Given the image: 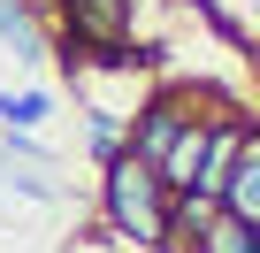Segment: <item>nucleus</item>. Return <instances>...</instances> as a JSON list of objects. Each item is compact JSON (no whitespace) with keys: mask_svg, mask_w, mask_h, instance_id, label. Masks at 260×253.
I'll list each match as a JSON object with an SVG mask.
<instances>
[{"mask_svg":"<svg viewBox=\"0 0 260 253\" xmlns=\"http://www.w3.org/2000/svg\"><path fill=\"white\" fill-rule=\"evenodd\" d=\"M100 222L107 238H130V245H146V253H184L176 230H169V184L146 154H115L100 161Z\"/></svg>","mask_w":260,"mask_h":253,"instance_id":"1","label":"nucleus"},{"mask_svg":"<svg viewBox=\"0 0 260 253\" xmlns=\"http://www.w3.org/2000/svg\"><path fill=\"white\" fill-rule=\"evenodd\" d=\"M54 23H61L69 69H122L130 31H138V0H54Z\"/></svg>","mask_w":260,"mask_h":253,"instance_id":"2","label":"nucleus"},{"mask_svg":"<svg viewBox=\"0 0 260 253\" xmlns=\"http://www.w3.org/2000/svg\"><path fill=\"white\" fill-rule=\"evenodd\" d=\"M214 207H222V215H237V222H260V138L230 161V177H222Z\"/></svg>","mask_w":260,"mask_h":253,"instance_id":"3","label":"nucleus"},{"mask_svg":"<svg viewBox=\"0 0 260 253\" xmlns=\"http://www.w3.org/2000/svg\"><path fill=\"white\" fill-rule=\"evenodd\" d=\"M191 253H260V222H237V215H207L199 230H191Z\"/></svg>","mask_w":260,"mask_h":253,"instance_id":"4","label":"nucleus"},{"mask_svg":"<svg viewBox=\"0 0 260 253\" xmlns=\"http://www.w3.org/2000/svg\"><path fill=\"white\" fill-rule=\"evenodd\" d=\"M0 46H16V62H46V31L31 0H0Z\"/></svg>","mask_w":260,"mask_h":253,"instance_id":"5","label":"nucleus"},{"mask_svg":"<svg viewBox=\"0 0 260 253\" xmlns=\"http://www.w3.org/2000/svg\"><path fill=\"white\" fill-rule=\"evenodd\" d=\"M54 115V92L46 85H23V92H0V131H39Z\"/></svg>","mask_w":260,"mask_h":253,"instance_id":"6","label":"nucleus"},{"mask_svg":"<svg viewBox=\"0 0 260 253\" xmlns=\"http://www.w3.org/2000/svg\"><path fill=\"white\" fill-rule=\"evenodd\" d=\"M84 146H92V161H115V154L130 146V115H115V107H92V115H84Z\"/></svg>","mask_w":260,"mask_h":253,"instance_id":"7","label":"nucleus"},{"mask_svg":"<svg viewBox=\"0 0 260 253\" xmlns=\"http://www.w3.org/2000/svg\"><path fill=\"white\" fill-rule=\"evenodd\" d=\"M0 192H23V200H39V207L61 200V184H54L46 169H31V161H23V169H16V161H0Z\"/></svg>","mask_w":260,"mask_h":253,"instance_id":"8","label":"nucleus"}]
</instances>
